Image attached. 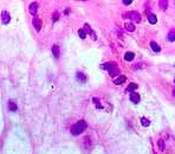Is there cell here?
I'll return each instance as SVG.
<instances>
[{
  "label": "cell",
  "instance_id": "cell-1",
  "mask_svg": "<svg viewBox=\"0 0 175 154\" xmlns=\"http://www.w3.org/2000/svg\"><path fill=\"white\" fill-rule=\"evenodd\" d=\"M85 128H86V123H85V121L84 120H81V121H78L77 123H75L72 127H71V134L72 135H79L81 133H83L85 131Z\"/></svg>",
  "mask_w": 175,
  "mask_h": 154
},
{
  "label": "cell",
  "instance_id": "cell-2",
  "mask_svg": "<svg viewBox=\"0 0 175 154\" xmlns=\"http://www.w3.org/2000/svg\"><path fill=\"white\" fill-rule=\"evenodd\" d=\"M125 17H128L129 19H131V20H134V21H136V23H140V21H141L140 14H139L137 12H135V11H131V12L125 13Z\"/></svg>",
  "mask_w": 175,
  "mask_h": 154
},
{
  "label": "cell",
  "instance_id": "cell-3",
  "mask_svg": "<svg viewBox=\"0 0 175 154\" xmlns=\"http://www.w3.org/2000/svg\"><path fill=\"white\" fill-rule=\"evenodd\" d=\"M1 21H3V24H5V25H7V24L11 21V17H10L9 12L4 11V12L1 13Z\"/></svg>",
  "mask_w": 175,
  "mask_h": 154
},
{
  "label": "cell",
  "instance_id": "cell-4",
  "mask_svg": "<svg viewBox=\"0 0 175 154\" xmlns=\"http://www.w3.org/2000/svg\"><path fill=\"white\" fill-rule=\"evenodd\" d=\"M76 78H77L78 82H82V83H85L86 82V76L83 74L82 71H78L77 72V74H76Z\"/></svg>",
  "mask_w": 175,
  "mask_h": 154
},
{
  "label": "cell",
  "instance_id": "cell-5",
  "mask_svg": "<svg viewBox=\"0 0 175 154\" xmlns=\"http://www.w3.org/2000/svg\"><path fill=\"white\" fill-rule=\"evenodd\" d=\"M30 13L32 15H36L37 14V11H38V3H32L30 5Z\"/></svg>",
  "mask_w": 175,
  "mask_h": 154
},
{
  "label": "cell",
  "instance_id": "cell-6",
  "mask_svg": "<svg viewBox=\"0 0 175 154\" xmlns=\"http://www.w3.org/2000/svg\"><path fill=\"white\" fill-rule=\"evenodd\" d=\"M140 99H141V97H140V95L137 94V93H130V100H131V102L133 103H139L140 102Z\"/></svg>",
  "mask_w": 175,
  "mask_h": 154
},
{
  "label": "cell",
  "instance_id": "cell-7",
  "mask_svg": "<svg viewBox=\"0 0 175 154\" xmlns=\"http://www.w3.org/2000/svg\"><path fill=\"white\" fill-rule=\"evenodd\" d=\"M118 72H120V69H118V67L116 65V64H114L113 68L109 70V75H110L111 77H114V76H116V75L118 74Z\"/></svg>",
  "mask_w": 175,
  "mask_h": 154
},
{
  "label": "cell",
  "instance_id": "cell-8",
  "mask_svg": "<svg viewBox=\"0 0 175 154\" xmlns=\"http://www.w3.org/2000/svg\"><path fill=\"white\" fill-rule=\"evenodd\" d=\"M32 24H33V26L36 27V30H37L38 32L40 31V29H42V23H40V20H39V19H33Z\"/></svg>",
  "mask_w": 175,
  "mask_h": 154
},
{
  "label": "cell",
  "instance_id": "cell-9",
  "mask_svg": "<svg viewBox=\"0 0 175 154\" xmlns=\"http://www.w3.org/2000/svg\"><path fill=\"white\" fill-rule=\"evenodd\" d=\"M150 46H152V49H153L154 52H160V51H161V47L158 46L155 42H150Z\"/></svg>",
  "mask_w": 175,
  "mask_h": 154
},
{
  "label": "cell",
  "instance_id": "cell-10",
  "mask_svg": "<svg viewBox=\"0 0 175 154\" xmlns=\"http://www.w3.org/2000/svg\"><path fill=\"white\" fill-rule=\"evenodd\" d=\"M114 62H108V63H105V64H102V65H101V68L102 69H107L108 71L111 69V68H113V65H114Z\"/></svg>",
  "mask_w": 175,
  "mask_h": 154
},
{
  "label": "cell",
  "instance_id": "cell-11",
  "mask_svg": "<svg viewBox=\"0 0 175 154\" xmlns=\"http://www.w3.org/2000/svg\"><path fill=\"white\" fill-rule=\"evenodd\" d=\"M52 53H53V56H54L56 58L59 57V47L57 45H53L52 46Z\"/></svg>",
  "mask_w": 175,
  "mask_h": 154
},
{
  "label": "cell",
  "instance_id": "cell-12",
  "mask_svg": "<svg viewBox=\"0 0 175 154\" xmlns=\"http://www.w3.org/2000/svg\"><path fill=\"white\" fill-rule=\"evenodd\" d=\"M134 57H135V55H134L133 52H127V53L124 55V59L128 61V62H131V61L134 59Z\"/></svg>",
  "mask_w": 175,
  "mask_h": 154
},
{
  "label": "cell",
  "instance_id": "cell-13",
  "mask_svg": "<svg viewBox=\"0 0 175 154\" xmlns=\"http://www.w3.org/2000/svg\"><path fill=\"white\" fill-rule=\"evenodd\" d=\"M127 90L130 91V93H134V90H137V84L136 83H130L127 88Z\"/></svg>",
  "mask_w": 175,
  "mask_h": 154
},
{
  "label": "cell",
  "instance_id": "cell-14",
  "mask_svg": "<svg viewBox=\"0 0 175 154\" xmlns=\"http://www.w3.org/2000/svg\"><path fill=\"white\" fill-rule=\"evenodd\" d=\"M148 20H149V23L150 24H156V21H157V19H156V15L155 14H149L148 15Z\"/></svg>",
  "mask_w": 175,
  "mask_h": 154
},
{
  "label": "cell",
  "instance_id": "cell-15",
  "mask_svg": "<svg viewBox=\"0 0 175 154\" xmlns=\"http://www.w3.org/2000/svg\"><path fill=\"white\" fill-rule=\"evenodd\" d=\"M125 79H127L125 76H120V77H117V78L114 81V83H115V84H122Z\"/></svg>",
  "mask_w": 175,
  "mask_h": 154
},
{
  "label": "cell",
  "instance_id": "cell-16",
  "mask_svg": "<svg viewBox=\"0 0 175 154\" xmlns=\"http://www.w3.org/2000/svg\"><path fill=\"white\" fill-rule=\"evenodd\" d=\"M17 108H18L17 104H15L13 101H10V102H9V109H10L11 111H15V110H17Z\"/></svg>",
  "mask_w": 175,
  "mask_h": 154
},
{
  "label": "cell",
  "instance_id": "cell-17",
  "mask_svg": "<svg viewBox=\"0 0 175 154\" xmlns=\"http://www.w3.org/2000/svg\"><path fill=\"white\" fill-rule=\"evenodd\" d=\"M141 123H142L143 127H148V126L150 125V121H149L147 117H142V119H141Z\"/></svg>",
  "mask_w": 175,
  "mask_h": 154
},
{
  "label": "cell",
  "instance_id": "cell-18",
  "mask_svg": "<svg viewBox=\"0 0 175 154\" xmlns=\"http://www.w3.org/2000/svg\"><path fill=\"white\" fill-rule=\"evenodd\" d=\"M158 4H160V9L161 10H166L167 6H168V1H164V0H161Z\"/></svg>",
  "mask_w": 175,
  "mask_h": 154
},
{
  "label": "cell",
  "instance_id": "cell-19",
  "mask_svg": "<svg viewBox=\"0 0 175 154\" xmlns=\"http://www.w3.org/2000/svg\"><path fill=\"white\" fill-rule=\"evenodd\" d=\"M167 37H168V40H170V42H174V40H175V31H170Z\"/></svg>",
  "mask_w": 175,
  "mask_h": 154
},
{
  "label": "cell",
  "instance_id": "cell-20",
  "mask_svg": "<svg viewBox=\"0 0 175 154\" xmlns=\"http://www.w3.org/2000/svg\"><path fill=\"white\" fill-rule=\"evenodd\" d=\"M78 36L81 37L82 39H85V37H86L85 31H84V30H81V29H79V30H78Z\"/></svg>",
  "mask_w": 175,
  "mask_h": 154
},
{
  "label": "cell",
  "instance_id": "cell-21",
  "mask_svg": "<svg viewBox=\"0 0 175 154\" xmlns=\"http://www.w3.org/2000/svg\"><path fill=\"white\" fill-rule=\"evenodd\" d=\"M125 29L128 30V31H130V32L135 31V26L133 25V24H125Z\"/></svg>",
  "mask_w": 175,
  "mask_h": 154
},
{
  "label": "cell",
  "instance_id": "cell-22",
  "mask_svg": "<svg viewBox=\"0 0 175 154\" xmlns=\"http://www.w3.org/2000/svg\"><path fill=\"white\" fill-rule=\"evenodd\" d=\"M84 31H85V33H86V32H88V33H90V32L92 31L91 27L89 26V24H85V25H84Z\"/></svg>",
  "mask_w": 175,
  "mask_h": 154
},
{
  "label": "cell",
  "instance_id": "cell-23",
  "mask_svg": "<svg viewBox=\"0 0 175 154\" xmlns=\"http://www.w3.org/2000/svg\"><path fill=\"white\" fill-rule=\"evenodd\" d=\"M92 101H93V103H95V104H96V106H97V108H101V109H102V106H101V103H99L98 99H93Z\"/></svg>",
  "mask_w": 175,
  "mask_h": 154
},
{
  "label": "cell",
  "instance_id": "cell-24",
  "mask_svg": "<svg viewBox=\"0 0 175 154\" xmlns=\"http://www.w3.org/2000/svg\"><path fill=\"white\" fill-rule=\"evenodd\" d=\"M89 35L91 36V39H92V40H96V39H97V36H96V35H95V32H93V31H91V32H90V33H89Z\"/></svg>",
  "mask_w": 175,
  "mask_h": 154
},
{
  "label": "cell",
  "instance_id": "cell-25",
  "mask_svg": "<svg viewBox=\"0 0 175 154\" xmlns=\"http://www.w3.org/2000/svg\"><path fill=\"white\" fill-rule=\"evenodd\" d=\"M133 3V0H123V4L124 5H129V4H131Z\"/></svg>",
  "mask_w": 175,
  "mask_h": 154
},
{
  "label": "cell",
  "instance_id": "cell-26",
  "mask_svg": "<svg viewBox=\"0 0 175 154\" xmlns=\"http://www.w3.org/2000/svg\"><path fill=\"white\" fill-rule=\"evenodd\" d=\"M85 143H86V148L89 147V136H85Z\"/></svg>",
  "mask_w": 175,
  "mask_h": 154
},
{
  "label": "cell",
  "instance_id": "cell-27",
  "mask_svg": "<svg viewBox=\"0 0 175 154\" xmlns=\"http://www.w3.org/2000/svg\"><path fill=\"white\" fill-rule=\"evenodd\" d=\"M158 145H160V149H163V142L162 141H158Z\"/></svg>",
  "mask_w": 175,
  "mask_h": 154
},
{
  "label": "cell",
  "instance_id": "cell-28",
  "mask_svg": "<svg viewBox=\"0 0 175 154\" xmlns=\"http://www.w3.org/2000/svg\"><path fill=\"white\" fill-rule=\"evenodd\" d=\"M58 15H59L58 13H54V17H53V20H57V19H58Z\"/></svg>",
  "mask_w": 175,
  "mask_h": 154
},
{
  "label": "cell",
  "instance_id": "cell-29",
  "mask_svg": "<svg viewBox=\"0 0 175 154\" xmlns=\"http://www.w3.org/2000/svg\"><path fill=\"white\" fill-rule=\"evenodd\" d=\"M173 96H175V89H174V90H173Z\"/></svg>",
  "mask_w": 175,
  "mask_h": 154
},
{
  "label": "cell",
  "instance_id": "cell-30",
  "mask_svg": "<svg viewBox=\"0 0 175 154\" xmlns=\"http://www.w3.org/2000/svg\"><path fill=\"white\" fill-rule=\"evenodd\" d=\"M174 82H175V79H174Z\"/></svg>",
  "mask_w": 175,
  "mask_h": 154
}]
</instances>
